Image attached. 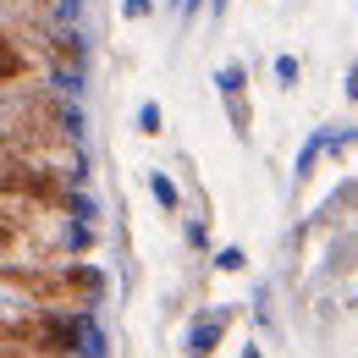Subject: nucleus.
Instances as JSON below:
<instances>
[{"mask_svg": "<svg viewBox=\"0 0 358 358\" xmlns=\"http://www.w3.org/2000/svg\"><path fill=\"white\" fill-rule=\"evenodd\" d=\"M270 72H275V89H298V83H303V61H298V55H275V61H270Z\"/></svg>", "mask_w": 358, "mask_h": 358, "instance_id": "1a4fd4ad", "label": "nucleus"}, {"mask_svg": "<svg viewBox=\"0 0 358 358\" xmlns=\"http://www.w3.org/2000/svg\"><path fill=\"white\" fill-rule=\"evenodd\" d=\"M237 358H265V348H259V342H248V348H243Z\"/></svg>", "mask_w": 358, "mask_h": 358, "instance_id": "6ab92c4d", "label": "nucleus"}, {"mask_svg": "<svg viewBox=\"0 0 358 358\" xmlns=\"http://www.w3.org/2000/svg\"><path fill=\"white\" fill-rule=\"evenodd\" d=\"M243 89H248V66H243V61L215 66V94H243Z\"/></svg>", "mask_w": 358, "mask_h": 358, "instance_id": "9d476101", "label": "nucleus"}, {"mask_svg": "<svg viewBox=\"0 0 358 358\" xmlns=\"http://www.w3.org/2000/svg\"><path fill=\"white\" fill-rule=\"evenodd\" d=\"M182 243H187L193 254H210V243H215V237H210V215H187V221H182Z\"/></svg>", "mask_w": 358, "mask_h": 358, "instance_id": "6e6552de", "label": "nucleus"}, {"mask_svg": "<svg viewBox=\"0 0 358 358\" xmlns=\"http://www.w3.org/2000/svg\"><path fill=\"white\" fill-rule=\"evenodd\" d=\"M171 6H177L182 22H199V11H204V0H171Z\"/></svg>", "mask_w": 358, "mask_h": 358, "instance_id": "dca6fc26", "label": "nucleus"}, {"mask_svg": "<svg viewBox=\"0 0 358 358\" xmlns=\"http://www.w3.org/2000/svg\"><path fill=\"white\" fill-rule=\"evenodd\" d=\"M143 187H149V199H155L166 215H182V187H177V177H171V171H160V166H155V171L143 177Z\"/></svg>", "mask_w": 358, "mask_h": 358, "instance_id": "423d86ee", "label": "nucleus"}, {"mask_svg": "<svg viewBox=\"0 0 358 358\" xmlns=\"http://www.w3.org/2000/svg\"><path fill=\"white\" fill-rule=\"evenodd\" d=\"M110 292V275L89 259H39V265H6V298H28L39 309H72L94 314Z\"/></svg>", "mask_w": 358, "mask_h": 358, "instance_id": "f257e3e1", "label": "nucleus"}, {"mask_svg": "<svg viewBox=\"0 0 358 358\" xmlns=\"http://www.w3.org/2000/svg\"><path fill=\"white\" fill-rule=\"evenodd\" d=\"M6 358H39V353H22V348H6Z\"/></svg>", "mask_w": 358, "mask_h": 358, "instance_id": "aec40b11", "label": "nucleus"}, {"mask_svg": "<svg viewBox=\"0 0 358 358\" xmlns=\"http://www.w3.org/2000/svg\"><path fill=\"white\" fill-rule=\"evenodd\" d=\"M221 110H226L231 138L248 143V138H254V99H248V89H243V94H221Z\"/></svg>", "mask_w": 358, "mask_h": 358, "instance_id": "39448f33", "label": "nucleus"}, {"mask_svg": "<svg viewBox=\"0 0 358 358\" xmlns=\"http://www.w3.org/2000/svg\"><path fill=\"white\" fill-rule=\"evenodd\" d=\"M187 358H199V353H187Z\"/></svg>", "mask_w": 358, "mask_h": 358, "instance_id": "4be33fe9", "label": "nucleus"}, {"mask_svg": "<svg viewBox=\"0 0 358 358\" xmlns=\"http://www.w3.org/2000/svg\"><path fill=\"white\" fill-rule=\"evenodd\" d=\"M83 358H110V336H105V325L89 314V336H83Z\"/></svg>", "mask_w": 358, "mask_h": 358, "instance_id": "f8f14e48", "label": "nucleus"}, {"mask_svg": "<svg viewBox=\"0 0 358 358\" xmlns=\"http://www.w3.org/2000/svg\"><path fill=\"white\" fill-rule=\"evenodd\" d=\"M331 155V127H314L309 138H303V149H298V160H292V182L303 187V182L314 177V166Z\"/></svg>", "mask_w": 358, "mask_h": 358, "instance_id": "20e7f679", "label": "nucleus"}, {"mask_svg": "<svg viewBox=\"0 0 358 358\" xmlns=\"http://www.w3.org/2000/svg\"><path fill=\"white\" fill-rule=\"evenodd\" d=\"M226 11H231V0H210V22H221Z\"/></svg>", "mask_w": 358, "mask_h": 358, "instance_id": "a211bd4d", "label": "nucleus"}, {"mask_svg": "<svg viewBox=\"0 0 358 358\" xmlns=\"http://www.w3.org/2000/svg\"><path fill=\"white\" fill-rule=\"evenodd\" d=\"M348 309H358V287H353V292H348Z\"/></svg>", "mask_w": 358, "mask_h": 358, "instance_id": "412c9836", "label": "nucleus"}, {"mask_svg": "<svg viewBox=\"0 0 358 358\" xmlns=\"http://www.w3.org/2000/svg\"><path fill=\"white\" fill-rule=\"evenodd\" d=\"M358 149V127H342V133H331V160H348Z\"/></svg>", "mask_w": 358, "mask_h": 358, "instance_id": "ddd939ff", "label": "nucleus"}, {"mask_svg": "<svg viewBox=\"0 0 358 358\" xmlns=\"http://www.w3.org/2000/svg\"><path fill=\"white\" fill-rule=\"evenodd\" d=\"M122 17L127 22H149L155 17V0H122Z\"/></svg>", "mask_w": 358, "mask_h": 358, "instance_id": "4468645a", "label": "nucleus"}, {"mask_svg": "<svg viewBox=\"0 0 358 358\" xmlns=\"http://www.w3.org/2000/svg\"><path fill=\"white\" fill-rule=\"evenodd\" d=\"M133 127H138L143 138H160V133H166V110H160V99H138Z\"/></svg>", "mask_w": 358, "mask_h": 358, "instance_id": "0eeeda50", "label": "nucleus"}, {"mask_svg": "<svg viewBox=\"0 0 358 358\" xmlns=\"http://www.w3.org/2000/svg\"><path fill=\"white\" fill-rule=\"evenodd\" d=\"M348 99H353V105H358V61H353V66H348Z\"/></svg>", "mask_w": 358, "mask_h": 358, "instance_id": "f3484780", "label": "nucleus"}, {"mask_svg": "<svg viewBox=\"0 0 358 358\" xmlns=\"http://www.w3.org/2000/svg\"><path fill=\"white\" fill-rule=\"evenodd\" d=\"M83 336H89V314L72 309H11L6 314V348H22V353L39 358H83Z\"/></svg>", "mask_w": 358, "mask_h": 358, "instance_id": "f03ea898", "label": "nucleus"}, {"mask_svg": "<svg viewBox=\"0 0 358 358\" xmlns=\"http://www.w3.org/2000/svg\"><path fill=\"white\" fill-rule=\"evenodd\" d=\"M237 309H199L187 320V336H182V353H199V358H215V348L226 342Z\"/></svg>", "mask_w": 358, "mask_h": 358, "instance_id": "7ed1b4c3", "label": "nucleus"}, {"mask_svg": "<svg viewBox=\"0 0 358 358\" xmlns=\"http://www.w3.org/2000/svg\"><path fill=\"white\" fill-rule=\"evenodd\" d=\"M254 320L270 325V287H254Z\"/></svg>", "mask_w": 358, "mask_h": 358, "instance_id": "2eb2a0df", "label": "nucleus"}, {"mask_svg": "<svg viewBox=\"0 0 358 358\" xmlns=\"http://www.w3.org/2000/svg\"><path fill=\"white\" fill-rule=\"evenodd\" d=\"M215 270H221V275H243V270H248V254H243L237 243H226V248H215Z\"/></svg>", "mask_w": 358, "mask_h": 358, "instance_id": "9b49d317", "label": "nucleus"}]
</instances>
